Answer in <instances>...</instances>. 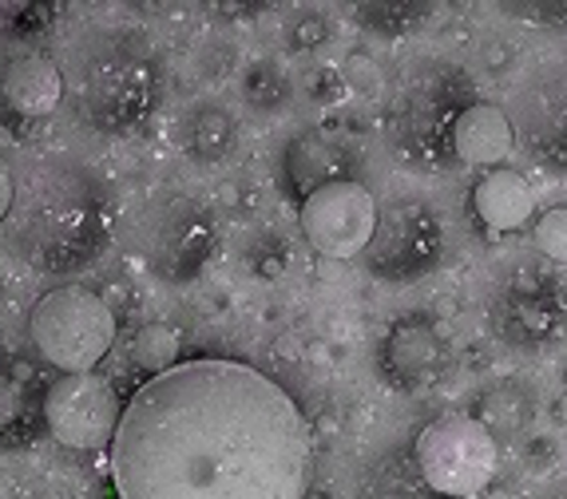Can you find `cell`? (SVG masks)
Segmentation results:
<instances>
[{"mask_svg": "<svg viewBox=\"0 0 567 499\" xmlns=\"http://www.w3.org/2000/svg\"><path fill=\"white\" fill-rule=\"evenodd\" d=\"M120 499H302L314 436L294 397L239 361H179L123 404Z\"/></svg>", "mask_w": 567, "mask_h": 499, "instance_id": "6da1fadb", "label": "cell"}, {"mask_svg": "<svg viewBox=\"0 0 567 499\" xmlns=\"http://www.w3.org/2000/svg\"><path fill=\"white\" fill-rule=\"evenodd\" d=\"M33 341L48 365L64 373H96L116 341V314L99 293L84 285H60L44 293L33 309Z\"/></svg>", "mask_w": 567, "mask_h": 499, "instance_id": "7a4b0ae2", "label": "cell"}, {"mask_svg": "<svg viewBox=\"0 0 567 499\" xmlns=\"http://www.w3.org/2000/svg\"><path fill=\"white\" fill-rule=\"evenodd\" d=\"M417 467L436 496L476 499L500 467V448L484 421L469 413H448L421 428Z\"/></svg>", "mask_w": 567, "mask_h": 499, "instance_id": "3957f363", "label": "cell"}, {"mask_svg": "<svg viewBox=\"0 0 567 499\" xmlns=\"http://www.w3.org/2000/svg\"><path fill=\"white\" fill-rule=\"evenodd\" d=\"M120 416V397L111 389V380H104L99 373H68L44 397V421L52 436L76 452L111 448Z\"/></svg>", "mask_w": 567, "mask_h": 499, "instance_id": "277c9868", "label": "cell"}, {"mask_svg": "<svg viewBox=\"0 0 567 499\" xmlns=\"http://www.w3.org/2000/svg\"><path fill=\"white\" fill-rule=\"evenodd\" d=\"M302 234L326 258H353L377 234V203L361 183L334 179L305 195Z\"/></svg>", "mask_w": 567, "mask_h": 499, "instance_id": "5b68a950", "label": "cell"}, {"mask_svg": "<svg viewBox=\"0 0 567 499\" xmlns=\"http://www.w3.org/2000/svg\"><path fill=\"white\" fill-rule=\"evenodd\" d=\"M508 120L535 155H544L547 163H567V60H547L523 80L516 115Z\"/></svg>", "mask_w": 567, "mask_h": 499, "instance_id": "8992f818", "label": "cell"}, {"mask_svg": "<svg viewBox=\"0 0 567 499\" xmlns=\"http://www.w3.org/2000/svg\"><path fill=\"white\" fill-rule=\"evenodd\" d=\"M448 143L457 159L472 167H504L516 151V127L508 120V111L496 108V104H469L453 115V127H448Z\"/></svg>", "mask_w": 567, "mask_h": 499, "instance_id": "52a82bcc", "label": "cell"}, {"mask_svg": "<svg viewBox=\"0 0 567 499\" xmlns=\"http://www.w3.org/2000/svg\"><path fill=\"white\" fill-rule=\"evenodd\" d=\"M0 92H4V104L16 115L40 120V115H52L60 96H64V76H60V68L48 56L28 52L9 60L4 80H0Z\"/></svg>", "mask_w": 567, "mask_h": 499, "instance_id": "ba28073f", "label": "cell"}, {"mask_svg": "<svg viewBox=\"0 0 567 499\" xmlns=\"http://www.w3.org/2000/svg\"><path fill=\"white\" fill-rule=\"evenodd\" d=\"M472 207H476L480 222L488 230H496V234L520 230L535 210L532 183H528L520 171H512V167H496V171H488L476 183Z\"/></svg>", "mask_w": 567, "mask_h": 499, "instance_id": "9c48e42d", "label": "cell"}, {"mask_svg": "<svg viewBox=\"0 0 567 499\" xmlns=\"http://www.w3.org/2000/svg\"><path fill=\"white\" fill-rule=\"evenodd\" d=\"M135 361H140L143 369H171L179 365V337L171 333L167 326H147L140 337H135Z\"/></svg>", "mask_w": 567, "mask_h": 499, "instance_id": "30bf717a", "label": "cell"}, {"mask_svg": "<svg viewBox=\"0 0 567 499\" xmlns=\"http://www.w3.org/2000/svg\"><path fill=\"white\" fill-rule=\"evenodd\" d=\"M535 249L552 261H567V207H552L535 218L532 227Z\"/></svg>", "mask_w": 567, "mask_h": 499, "instance_id": "8fae6325", "label": "cell"}, {"mask_svg": "<svg viewBox=\"0 0 567 499\" xmlns=\"http://www.w3.org/2000/svg\"><path fill=\"white\" fill-rule=\"evenodd\" d=\"M9 207H12V167L0 155V218L9 215Z\"/></svg>", "mask_w": 567, "mask_h": 499, "instance_id": "7c38bea8", "label": "cell"}, {"mask_svg": "<svg viewBox=\"0 0 567 499\" xmlns=\"http://www.w3.org/2000/svg\"><path fill=\"white\" fill-rule=\"evenodd\" d=\"M556 499H567V488H559V496Z\"/></svg>", "mask_w": 567, "mask_h": 499, "instance_id": "4fadbf2b", "label": "cell"}]
</instances>
